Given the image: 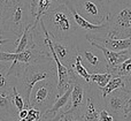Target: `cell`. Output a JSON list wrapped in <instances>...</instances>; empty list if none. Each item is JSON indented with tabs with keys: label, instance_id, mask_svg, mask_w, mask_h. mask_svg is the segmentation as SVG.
<instances>
[{
	"label": "cell",
	"instance_id": "ac0fdd59",
	"mask_svg": "<svg viewBox=\"0 0 131 121\" xmlns=\"http://www.w3.org/2000/svg\"><path fill=\"white\" fill-rule=\"evenodd\" d=\"M113 76H120V77H123L124 80L131 78V55L115 69V72L113 73Z\"/></svg>",
	"mask_w": 131,
	"mask_h": 121
},
{
	"label": "cell",
	"instance_id": "ffe728a7",
	"mask_svg": "<svg viewBox=\"0 0 131 121\" xmlns=\"http://www.w3.org/2000/svg\"><path fill=\"white\" fill-rule=\"evenodd\" d=\"M54 0H39L38 1V6H37V13H36V18H35V23L34 27L39 24V21H40L43 14L50 8V6L52 5V2Z\"/></svg>",
	"mask_w": 131,
	"mask_h": 121
},
{
	"label": "cell",
	"instance_id": "9a60e30c",
	"mask_svg": "<svg viewBox=\"0 0 131 121\" xmlns=\"http://www.w3.org/2000/svg\"><path fill=\"white\" fill-rule=\"evenodd\" d=\"M79 54L82 55V59L89 64L90 68H92V73H107V62L104 54L101 57L97 52L90 50H84L83 52L79 51Z\"/></svg>",
	"mask_w": 131,
	"mask_h": 121
},
{
	"label": "cell",
	"instance_id": "484cf974",
	"mask_svg": "<svg viewBox=\"0 0 131 121\" xmlns=\"http://www.w3.org/2000/svg\"><path fill=\"white\" fill-rule=\"evenodd\" d=\"M38 1L39 0H30V7H31V12L32 15L36 18V13H37V6H38Z\"/></svg>",
	"mask_w": 131,
	"mask_h": 121
},
{
	"label": "cell",
	"instance_id": "d6a6232c",
	"mask_svg": "<svg viewBox=\"0 0 131 121\" xmlns=\"http://www.w3.org/2000/svg\"><path fill=\"white\" fill-rule=\"evenodd\" d=\"M75 121H77V120H75Z\"/></svg>",
	"mask_w": 131,
	"mask_h": 121
},
{
	"label": "cell",
	"instance_id": "1f68e13d",
	"mask_svg": "<svg viewBox=\"0 0 131 121\" xmlns=\"http://www.w3.org/2000/svg\"><path fill=\"white\" fill-rule=\"evenodd\" d=\"M0 121H2V119H1V118H0Z\"/></svg>",
	"mask_w": 131,
	"mask_h": 121
},
{
	"label": "cell",
	"instance_id": "4fadbf2b",
	"mask_svg": "<svg viewBox=\"0 0 131 121\" xmlns=\"http://www.w3.org/2000/svg\"><path fill=\"white\" fill-rule=\"evenodd\" d=\"M86 39L89 42H95L114 52H121L125 50L131 51V37L124 39H117L109 38L106 35H86Z\"/></svg>",
	"mask_w": 131,
	"mask_h": 121
},
{
	"label": "cell",
	"instance_id": "4dcf8cb0",
	"mask_svg": "<svg viewBox=\"0 0 131 121\" xmlns=\"http://www.w3.org/2000/svg\"><path fill=\"white\" fill-rule=\"evenodd\" d=\"M104 2H106L107 5H111V2H112V0H102Z\"/></svg>",
	"mask_w": 131,
	"mask_h": 121
},
{
	"label": "cell",
	"instance_id": "52a82bcc",
	"mask_svg": "<svg viewBox=\"0 0 131 121\" xmlns=\"http://www.w3.org/2000/svg\"><path fill=\"white\" fill-rule=\"evenodd\" d=\"M130 96L124 89H117L104 98L105 108L114 117V121H127L131 113L128 110Z\"/></svg>",
	"mask_w": 131,
	"mask_h": 121
},
{
	"label": "cell",
	"instance_id": "f1b7e54d",
	"mask_svg": "<svg viewBox=\"0 0 131 121\" xmlns=\"http://www.w3.org/2000/svg\"><path fill=\"white\" fill-rule=\"evenodd\" d=\"M9 42H10V39H8V38H2V37H0V46L4 45V44H6V43H9Z\"/></svg>",
	"mask_w": 131,
	"mask_h": 121
},
{
	"label": "cell",
	"instance_id": "30bf717a",
	"mask_svg": "<svg viewBox=\"0 0 131 121\" xmlns=\"http://www.w3.org/2000/svg\"><path fill=\"white\" fill-rule=\"evenodd\" d=\"M105 108L104 97L101 95L100 88L97 85V88L92 84H89L88 98L86 104L84 106L82 113L77 118V121H99V113L100 111Z\"/></svg>",
	"mask_w": 131,
	"mask_h": 121
},
{
	"label": "cell",
	"instance_id": "e0dca14e",
	"mask_svg": "<svg viewBox=\"0 0 131 121\" xmlns=\"http://www.w3.org/2000/svg\"><path fill=\"white\" fill-rule=\"evenodd\" d=\"M70 68L72 69V70L75 72V74L76 75H78L79 77H82L84 81H85L86 83H91V73L86 69V67L83 65V59H82V55L78 54L76 57V60H75V62L72 64V66L70 67Z\"/></svg>",
	"mask_w": 131,
	"mask_h": 121
},
{
	"label": "cell",
	"instance_id": "7c38bea8",
	"mask_svg": "<svg viewBox=\"0 0 131 121\" xmlns=\"http://www.w3.org/2000/svg\"><path fill=\"white\" fill-rule=\"evenodd\" d=\"M89 43H90L93 47L98 48V50L104 54L105 60H106V62H107V73H111L112 75H113V73L115 72V69L131 55L130 50L121 51V52H114V51L108 50V48H106L105 46L100 45V44L95 43V42H89Z\"/></svg>",
	"mask_w": 131,
	"mask_h": 121
},
{
	"label": "cell",
	"instance_id": "f546056e",
	"mask_svg": "<svg viewBox=\"0 0 131 121\" xmlns=\"http://www.w3.org/2000/svg\"><path fill=\"white\" fill-rule=\"evenodd\" d=\"M128 110H129V112L131 113V99H130V102H129V106H128Z\"/></svg>",
	"mask_w": 131,
	"mask_h": 121
},
{
	"label": "cell",
	"instance_id": "277c9868",
	"mask_svg": "<svg viewBox=\"0 0 131 121\" xmlns=\"http://www.w3.org/2000/svg\"><path fill=\"white\" fill-rule=\"evenodd\" d=\"M107 22V37L117 39L131 37V1H118L114 7L109 6Z\"/></svg>",
	"mask_w": 131,
	"mask_h": 121
},
{
	"label": "cell",
	"instance_id": "5b68a950",
	"mask_svg": "<svg viewBox=\"0 0 131 121\" xmlns=\"http://www.w3.org/2000/svg\"><path fill=\"white\" fill-rule=\"evenodd\" d=\"M57 83L58 81L53 80H44L36 83L30 94V107L37 108L41 114L50 111L58 98Z\"/></svg>",
	"mask_w": 131,
	"mask_h": 121
},
{
	"label": "cell",
	"instance_id": "7a4b0ae2",
	"mask_svg": "<svg viewBox=\"0 0 131 121\" xmlns=\"http://www.w3.org/2000/svg\"><path fill=\"white\" fill-rule=\"evenodd\" d=\"M40 20L43 21L51 38L58 41L69 39L78 28L70 8L62 0H54Z\"/></svg>",
	"mask_w": 131,
	"mask_h": 121
},
{
	"label": "cell",
	"instance_id": "44dd1931",
	"mask_svg": "<svg viewBox=\"0 0 131 121\" xmlns=\"http://www.w3.org/2000/svg\"><path fill=\"white\" fill-rule=\"evenodd\" d=\"M12 102H13L15 108L17 110V112H21L22 110L25 108V102L23 99V97L20 95V92L17 91L15 87L13 88V92H12Z\"/></svg>",
	"mask_w": 131,
	"mask_h": 121
},
{
	"label": "cell",
	"instance_id": "9c48e42d",
	"mask_svg": "<svg viewBox=\"0 0 131 121\" xmlns=\"http://www.w3.org/2000/svg\"><path fill=\"white\" fill-rule=\"evenodd\" d=\"M52 54L51 52H45L41 48H39L36 44L31 47L27 48L25 51L21 53H8L5 51H0V62H20V64H36V62H43L52 60Z\"/></svg>",
	"mask_w": 131,
	"mask_h": 121
},
{
	"label": "cell",
	"instance_id": "8992f818",
	"mask_svg": "<svg viewBox=\"0 0 131 121\" xmlns=\"http://www.w3.org/2000/svg\"><path fill=\"white\" fill-rule=\"evenodd\" d=\"M77 13L89 22L101 24L108 17L109 5L102 0H71Z\"/></svg>",
	"mask_w": 131,
	"mask_h": 121
},
{
	"label": "cell",
	"instance_id": "5bb4252c",
	"mask_svg": "<svg viewBox=\"0 0 131 121\" xmlns=\"http://www.w3.org/2000/svg\"><path fill=\"white\" fill-rule=\"evenodd\" d=\"M12 92L0 91V118L2 121H15L18 119V112L12 102Z\"/></svg>",
	"mask_w": 131,
	"mask_h": 121
},
{
	"label": "cell",
	"instance_id": "d6986e66",
	"mask_svg": "<svg viewBox=\"0 0 131 121\" xmlns=\"http://www.w3.org/2000/svg\"><path fill=\"white\" fill-rule=\"evenodd\" d=\"M113 75L111 73H92L91 74V83L97 84L99 88H104L112 80Z\"/></svg>",
	"mask_w": 131,
	"mask_h": 121
},
{
	"label": "cell",
	"instance_id": "4316f807",
	"mask_svg": "<svg viewBox=\"0 0 131 121\" xmlns=\"http://www.w3.org/2000/svg\"><path fill=\"white\" fill-rule=\"evenodd\" d=\"M123 89L128 92V95H129L130 98H131V78L125 80V84H124V88H123Z\"/></svg>",
	"mask_w": 131,
	"mask_h": 121
},
{
	"label": "cell",
	"instance_id": "2e32d148",
	"mask_svg": "<svg viewBox=\"0 0 131 121\" xmlns=\"http://www.w3.org/2000/svg\"><path fill=\"white\" fill-rule=\"evenodd\" d=\"M125 84V80L123 77H120V76H113L112 80L107 83L106 87L100 88V91H101L102 97H107L109 94H112L113 91L117 89H123Z\"/></svg>",
	"mask_w": 131,
	"mask_h": 121
},
{
	"label": "cell",
	"instance_id": "3957f363",
	"mask_svg": "<svg viewBox=\"0 0 131 121\" xmlns=\"http://www.w3.org/2000/svg\"><path fill=\"white\" fill-rule=\"evenodd\" d=\"M4 5V29L14 36L21 37L25 28L35 23L30 1L28 0H0Z\"/></svg>",
	"mask_w": 131,
	"mask_h": 121
},
{
	"label": "cell",
	"instance_id": "83f0119b",
	"mask_svg": "<svg viewBox=\"0 0 131 121\" xmlns=\"http://www.w3.org/2000/svg\"><path fill=\"white\" fill-rule=\"evenodd\" d=\"M27 114H28V107L22 110L21 112H18V120H23L27 118Z\"/></svg>",
	"mask_w": 131,
	"mask_h": 121
},
{
	"label": "cell",
	"instance_id": "cb8c5ba5",
	"mask_svg": "<svg viewBox=\"0 0 131 121\" xmlns=\"http://www.w3.org/2000/svg\"><path fill=\"white\" fill-rule=\"evenodd\" d=\"M5 34L4 29V5L0 1V37Z\"/></svg>",
	"mask_w": 131,
	"mask_h": 121
},
{
	"label": "cell",
	"instance_id": "ba28073f",
	"mask_svg": "<svg viewBox=\"0 0 131 121\" xmlns=\"http://www.w3.org/2000/svg\"><path fill=\"white\" fill-rule=\"evenodd\" d=\"M69 70L71 75V96H70V107L67 112L74 114L75 119H77L86 104L90 83H86L82 77L76 75L71 68H69Z\"/></svg>",
	"mask_w": 131,
	"mask_h": 121
},
{
	"label": "cell",
	"instance_id": "d4e9b609",
	"mask_svg": "<svg viewBox=\"0 0 131 121\" xmlns=\"http://www.w3.org/2000/svg\"><path fill=\"white\" fill-rule=\"evenodd\" d=\"M76 119H75V117H74V114H71V113H68V112H66L63 115H62L61 118H60V120L59 121H75Z\"/></svg>",
	"mask_w": 131,
	"mask_h": 121
},
{
	"label": "cell",
	"instance_id": "7402d4cb",
	"mask_svg": "<svg viewBox=\"0 0 131 121\" xmlns=\"http://www.w3.org/2000/svg\"><path fill=\"white\" fill-rule=\"evenodd\" d=\"M41 112L38 111L37 108L34 107H28V114L27 118L23 119L22 121H40L41 120Z\"/></svg>",
	"mask_w": 131,
	"mask_h": 121
},
{
	"label": "cell",
	"instance_id": "603a6c76",
	"mask_svg": "<svg viewBox=\"0 0 131 121\" xmlns=\"http://www.w3.org/2000/svg\"><path fill=\"white\" fill-rule=\"evenodd\" d=\"M99 121H114V117L106 108H102L99 113Z\"/></svg>",
	"mask_w": 131,
	"mask_h": 121
},
{
	"label": "cell",
	"instance_id": "6da1fadb",
	"mask_svg": "<svg viewBox=\"0 0 131 121\" xmlns=\"http://www.w3.org/2000/svg\"><path fill=\"white\" fill-rule=\"evenodd\" d=\"M54 60L36 62V64H16L17 69V80H16L15 88L25 102V108L30 107V94L36 83L44 80L57 81L58 70L57 65H54Z\"/></svg>",
	"mask_w": 131,
	"mask_h": 121
},
{
	"label": "cell",
	"instance_id": "8fae6325",
	"mask_svg": "<svg viewBox=\"0 0 131 121\" xmlns=\"http://www.w3.org/2000/svg\"><path fill=\"white\" fill-rule=\"evenodd\" d=\"M51 39H52L54 52L58 55L59 60L67 68H70L76 60V57L79 54V50L77 45L70 42V39H64V41H58V39L53 38Z\"/></svg>",
	"mask_w": 131,
	"mask_h": 121
}]
</instances>
